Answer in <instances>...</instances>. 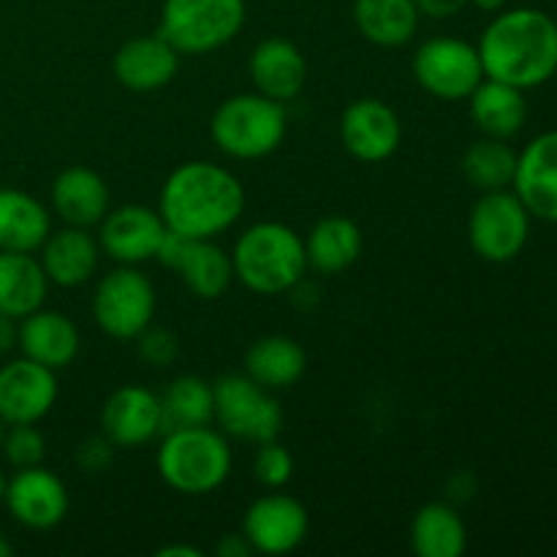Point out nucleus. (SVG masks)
<instances>
[{"label": "nucleus", "mask_w": 557, "mask_h": 557, "mask_svg": "<svg viewBox=\"0 0 557 557\" xmlns=\"http://www.w3.org/2000/svg\"><path fill=\"white\" fill-rule=\"evenodd\" d=\"M310 517L297 498L270 493L253 500L243 517V533L259 555H288L308 539Z\"/></svg>", "instance_id": "nucleus-13"}, {"label": "nucleus", "mask_w": 557, "mask_h": 557, "mask_svg": "<svg viewBox=\"0 0 557 557\" xmlns=\"http://www.w3.org/2000/svg\"><path fill=\"white\" fill-rule=\"evenodd\" d=\"M156 261L177 272L180 281L199 299H218L228 292L234 281L232 253L212 239H190L166 232Z\"/></svg>", "instance_id": "nucleus-11"}, {"label": "nucleus", "mask_w": 557, "mask_h": 557, "mask_svg": "<svg viewBox=\"0 0 557 557\" xmlns=\"http://www.w3.org/2000/svg\"><path fill=\"white\" fill-rule=\"evenodd\" d=\"M232 446L226 435L201 428H177L163 433L156 466L163 484L180 495H210L232 473Z\"/></svg>", "instance_id": "nucleus-4"}, {"label": "nucleus", "mask_w": 557, "mask_h": 557, "mask_svg": "<svg viewBox=\"0 0 557 557\" xmlns=\"http://www.w3.org/2000/svg\"><path fill=\"white\" fill-rule=\"evenodd\" d=\"M362 228L343 215L321 218L305 239L308 267L319 275H341L362 256Z\"/></svg>", "instance_id": "nucleus-26"}, {"label": "nucleus", "mask_w": 557, "mask_h": 557, "mask_svg": "<svg viewBox=\"0 0 557 557\" xmlns=\"http://www.w3.org/2000/svg\"><path fill=\"white\" fill-rule=\"evenodd\" d=\"M3 435H5V422L0 419V446H3Z\"/></svg>", "instance_id": "nucleus-44"}, {"label": "nucleus", "mask_w": 557, "mask_h": 557, "mask_svg": "<svg viewBox=\"0 0 557 557\" xmlns=\"http://www.w3.org/2000/svg\"><path fill=\"white\" fill-rule=\"evenodd\" d=\"M419 87L438 101H466L482 85L484 69L479 49L455 36L428 38L413 54Z\"/></svg>", "instance_id": "nucleus-10"}, {"label": "nucleus", "mask_w": 557, "mask_h": 557, "mask_svg": "<svg viewBox=\"0 0 557 557\" xmlns=\"http://www.w3.org/2000/svg\"><path fill=\"white\" fill-rule=\"evenodd\" d=\"M11 517L30 531H49L69 515V490L63 479L41 466L20 468L3 495Z\"/></svg>", "instance_id": "nucleus-16"}, {"label": "nucleus", "mask_w": 557, "mask_h": 557, "mask_svg": "<svg viewBox=\"0 0 557 557\" xmlns=\"http://www.w3.org/2000/svg\"><path fill=\"white\" fill-rule=\"evenodd\" d=\"M22 357L44 364L49 370L69 368L82 348L79 330L74 321L60 310H33L30 315L20 319V341Z\"/></svg>", "instance_id": "nucleus-21"}, {"label": "nucleus", "mask_w": 557, "mask_h": 557, "mask_svg": "<svg viewBox=\"0 0 557 557\" xmlns=\"http://www.w3.org/2000/svg\"><path fill=\"white\" fill-rule=\"evenodd\" d=\"M245 16V0H163L158 36L180 54H207L234 41Z\"/></svg>", "instance_id": "nucleus-6"}, {"label": "nucleus", "mask_w": 557, "mask_h": 557, "mask_svg": "<svg viewBox=\"0 0 557 557\" xmlns=\"http://www.w3.org/2000/svg\"><path fill=\"white\" fill-rule=\"evenodd\" d=\"M515 172L517 152L506 145V139L482 136L462 156V174L482 194L509 188L515 183Z\"/></svg>", "instance_id": "nucleus-32"}, {"label": "nucleus", "mask_w": 557, "mask_h": 557, "mask_svg": "<svg viewBox=\"0 0 557 557\" xmlns=\"http://www.w3.org/2000/svg\"><path fill=\"white\" fill-rule=\"evenodd\" d=\"M419 14L413 0H354L357 30L375 47H403L417 36Z\"/></svg>", "instance_id": "nucleus-29"}, {"label": "nucleus", "mask_w": 557, "mask_h": 557, "mask_svg": "<svg viewBox=\"0 0 557 557\" xmlns=\"http://www.w3.org/2000/svg\"><path fill=\"white\" fill-rule=\"evenodd\" d=\"M14 555V547H11V542L5 539V533H0V557H11Z\"/></svg>", "instance_id": "nucleus-42"}, {"label": "nucleus", "mask_w": 557, "mask_h": 557, "mask_svg": "<svg viewBox=\"0 0 557 557\" xmlns=\"http://www.w3.org/2000/svg\"><path fill=\"white\" fill-rule=\"evenodd\" d=\"M308 370V354L294 337L267 335L245 354V373L267 389H288Z\"/></svg>", "instance_id": "nucleus-28"}, {"label": "nucleus", "mask_w": 557, "mask_h": 557, "mask_svg": "<svg viewBox=\"0 0 557 557\" xmlns=\"http://www.w3.org/2000/svg\"><path fill=\"white\" fill-rule=\"evenodd\" d=\"M234 277L261 297L294 292L308 272L305 239L292 226L261 221L245 228L234 243Z\"/></svg>", "instance_id": "nucleus-3"}, {"label": "nucleus", "mask_w": 557, "mask_h": 557, "mask_svg": "<svg viewBox=\"0 0 557 557\" xmlns=\"http://www.w3.org/2000/svg\"><path fill=\"white\" fill-rule=\"evenodd\" d=\"M98 226H101L98 228V245H101L103 253L117 264L131 267L156 259L169 232L161 212L145 205L114 207L103 215Z\"/></svg>", "instance_id": "nucleus-12"}, {"label": "nucleus", "mask_w": 557, "mask_h": 557, "mask_svg": "<svg viewBox=\"0 0 557 557\" xmlns=\"http://www.w3.org/2000/svg\"><path fill=\"white\" fill-rule=\"evenodd\" d=\"M0 451L20 471V468L41 466L47 444H44V435L38 433L36 424H9Z\"/></svg>", "instance_id": "nucleus-34"}, {"label": "nucleus", "mask_w": 557, "mask_h": 557, "mask_svg": "<svg viewBox=\"0 0 557 557\" xmlns=\"http://www.w3.org/2000/svg\"><path fill=\"white\" fill-rule=\"evenodd\" d=\"M419 14L430 16V20H449L457 16L468 5V0H413Z\"/></svg>", "instance_id": "nucleus-37"}, {"label": "nucleus", "mask_w": 557, "mask_h": 557, "mask_svg": "<svg viewBox=\"0 0 557 557\" xmlns=\"http://www.w3.org/2000/svg\"><path fill=\"white\" fill-rule=\"evenodd\" d=\"M101 430L120 449L150 444L156 435H163L161 397L139 384L120 386L103 403Z\"/></svg>", "instance_id": "nucleus-17"}, {"label": "nucleus", "mask_w": 557, "mask_h": 557, "mask_svg": "<svg viewBox=\"0 0 557 557\" xmlns=\"http://www.w3.org/2000/svg\"><path fill=\"white\" fill-rule=\"evenodd\" d=\"M476 49L487 79L531 90L557 71V22L539 9L498 11Z\"/></svg>", "instance_id": "nucleus-2"}, {"label": "nucleus", "mask_w": 557, "mask_h": 557, "mask_svg": "<svg viewBox=\"0 0 557 557\" xmlns=\"http://www.w3.org/2000/svg\"><path fill=\"white\" fill-rule=\"evenodd\" d=\"M158 212L169 232L215 239L243 218L245 188L237 174L212 161L180 163L163 183Z\"/></svg>", "instance_id": "nucleus-1"}, {"label": "nucleus", "mask_w": 557, "mask_h": 557, "mask_svg": "<svg viewBox=\"0 0 557 557\" xmlns=\"http://www.w3.org/2000/svg\"><path fill=\"white\" fill-rule=\"evenodd\" d=\"M215 553L221 557H248L253 555V547H250V542L245 539V533H226V536H221V542H218Z\"/></svg>", "instance_id": "nucleus-38"}, {"label": "nucleus", "mask_w": 557, "mask_h": 557, "mask_svg": "<svg viewBox=\"0 0 557 557\" xmlns=\"http://www.w3.org/2000/svg\"><path fill=\"white\" fill-rule=\"evenodd\" d=\"M136 343H139L141 359L150 362L152 368H169L180 354L177 337L166 330H152V326H147V330L136 337Z\"/></svg>", "instance_id": "nucleus-35"}, {"label": "nucleus", "mask_w": 557, "mask_h": 557, "mask_svg": "<svg viewBox=\"0 0 557 557\" xmlns=\"http://www.w3.org/2000/svg\"><path fill=\"white\" fill-rule=\"evenodd\" d=\"M38 261H41L49 283L60 288H76L98 272L101 245L87 228L65 226L60 232H49Z\"/></svg>", "instance_id": "nucleus-22"}, {"label": "nucleus", "mask_w": 557, "mask_h": 557, "mask_svg": "<svg viewBox=\"0 0 557 557\" xmlns=\"http://www.w3.org/2000/svg\"><path fill=\"white\" fill-rule=\"evenodd\" d=\"M341 139L357 161L381 163L400 147L403 123L389 103L379 98H357L343 109Z\"/></svg>", "instance_id": "nucleus-15"}, {"label": "nucleus", "mask_w": 557, "mask_h": 557, "mask_svg": "<svg viewBox=\"0 0 557 557\" xmlns=\"http://www.w3.org/2000/svg\"><path fill=\"white\" fill-rule=\"evenodd\" d=\"M52 210L65 226H98L109 212L107 183L87 166L65 169L52 183Z\"/></svg>", "instance_id": "nucleus-23"}, {"label": "nucleus", "mask_w": 557, "mask_h": 557, "mask_svg": "<svg viewBox=\"0 0 557 557\" xmlns=\"http://www.w3.org/2000/svg\"><path fill=\"white\" fill-rule=\"evenodd\" d=\"M471 117L484 136L506 139L517 136L528 120V103L520 87L506 85V82L487 79L471 92Z\"/></svg>", "instance_id": "nucleus-27"}, {"label": "nucleus", "mask_w": 557, "mask_h": 557, "mask_svg": "<svg viewBox=\"0 0 557 557\" xmlns=\"http://www.w3.org/2000/svg\"><path fill=\"white\" fill-rule=\"evenodd\" d=\"M158 557H201L199 547H194V544H166V547H161L156 553Z\"/></svg>", "instance_id": "nucleus-40"}, {"label": "nucleus", "mask_w": 557, "mask_h": 557, "mask_svg": "<svg viewBox=\"0 0 557 557\" xmlns=\"http://www.w3.org/2000/svg\"><path fill=\"white\" fill-rule=\"evenodd\" d=\"M288 117L281 101L261 92H239L226 98L210 120L212 141L234 161H259L272 156L286 139Z\"/></svg>", "instance_id": "nucleus-5"}, {"label": "nucleus", "mask_w": 557, "mask_h": 557, "mask_svg": "<svg viewBox=\"0 0 557 557\" xmlns=\"http://www.w3.org/2000/svg\"><path fill=\"white\" fill-rule=\"evenodd\" d=\"M47 292L49 277L36 256L0 250V313L16 321L25 319L44 308Z\"/></svg>", "instance_id": "nucleus-24"}, {"label": "nucleus", "mask_w": 557, "mask_h": 557, "mask_svg": "<svg viewBox=\"0 0 557 557\" xmlns=\"http://www.w3.org/2000/svg\"><path fill=\"white\" fill-rule=\"evenodd\" d=\"M5 484H9V479H5L3 471H0V500H3V495H5Z\"/></svg>", "instance_id": "nucleus-43"}, {"label": "nucleus", "mask_w": 557, "mask_h": 557, "mask_svg": "<svg viewBox=\"0 0 557 557\" xmlns=\"http://www.w3.org/2000/svg\"><path fill=\"white\" fill-rule=\"evenodd\" d=\"M515 194L531 218L557 223V131L536 136L517 156Z\"/></svg>", "instance_id": "nucleus-18"}, {"label": "nucleus", "mask_w": 557, "mask_h": 557, "mask_svg": "<svg viewBox=\"0 0 557 557\" xmlns=\"http://www.w3.org/2000/svg\"><path fill=\"white\" fill-rule=\"evenodd\" d=\"M114 460V444L107 435H98V438H87L85 444H79L76 449V466L87 473H101L112 466Z\"/></svg>", "instance_id": "nucleus-36"}, {"label": "nucleus", "mask_w": 557, "mask_h": 557, "mask_svg": "<svg viewBox=\"0 0 557 557\" xmlns=\"http://www.w3.org/2000/svg\"><path fill=\"white\" fill-rule=\"evenodd\" d=\"M92 319L112 341H136L156 319V288L141 270L120 264L98 281Z\"/></svg>", "instance_id": "nucleus-8"}, {"label": "nucleus", "mask_w": 557, "mask_h": 557, "mask_svg": "<svg viewBox=\"0 0 557 557\" xmlns=\"http://www.w3.org/2000/svg\"><path fill=\"white\" fill-rule=\"evenodd\" d=\"M215 422L223 435L248 444L275 441L283 430V408L272 389L248 373H228L212 384Z\"/></svg>", "instance_id": "nucleus-7"}, {"label": "nucleus", "mask_w": 557, "mask_h": 557, "mask_svg": "<svg viewBox=\"0 0 557 557\" xmlns=\"http://www.w3.org/2000/svg\"><path fill=\"white\" fill-rule=\"evenodd\" d=\"M253 476L267 490L286 487L294 476V455L277 441H264L256 451Z\"/></svg>", "instance_id": "nucleus-33"}, {"label": "nucleus", "mask_w": 557, "mask_h": 557, "mask_svg": "<svg viewBox=\"0 0 557 557\" xmlns=\"http://www.w3.org/2000/svg\"><path fill=\"white\" fill-rule=\"evenodd\" d=\"M180 52L156 33L125 41L112 60L114 79L134 92H152L177 76Z\"/></svg>", "instance_id": "nucleus-20"}, {"label": "nucleus", "mask_w": 557, "mask_h": 557, "mask_svg": "<svg viewBox=\"0 0 557 557\" xmlns=\"http://www.w3.org/2000/svg\"><path fill=\"white\" fill-rule=\"evenodd\" d=\"M248 74L256 92L272 98V101L288 103L302 92L305 79H308V63L297 44L275 36L256 44L248 58Z\"/></svg>", "instance_id": "nucleus-19"}, {"label": "nucleus", "mask_w": 557, "mask_h": 557, "mask_svg": "<svg viewBox=\"0 0 557 557\" xmlns=\"http://www.w3.org/2000/svg\"><path fill=\"white\" fill-rule=\"evenodd\" d=\"M163 406V433L177 428H201L215 419V395L210 381L199 375H180L169 384Z\"/></svg>", "instance_id": "nucleus-31"}, {"label": "nucleus", "mask_w": 557, "mask_h": 557, "mask_svg": "<svg viewBox=\"0 0 557 557\" xmlns=\"http://www.w3.org/2000/svg\"><path fill=\"white\" fill-rule=\"evenodd\" d=\"M468 3L476 5L479 11H487V14H498V11H504L506 0H468Z\"/></svg>", "instance_id": "nucleus-41"}, {"label": "nucleus", "mask_w": 557, "mask_h": 557, "mask_svg": "<svg viewBox=\"0 0 557 557\" xmlns=\"http://www.w3.org/2000/svg\"><path fill=\"white\" fill-rule=\"evenodd\" d=\"M411 547L419 557H460L468 547V531L451 504H424L411 520Z\"/></svg>", "instance_id": "nucleus-30"}, {"label": "nucleus", "mask_w": 557, "mask_h": 557, "mask_svg": "<svg viewBox=\"0 0 557 557\" xmlns=\"http://www.w3.org/2000/svg\"><path fill=\"white\" fill-rule=\"evenodd\" d=\"M16 341H20V324L11 315L0 313V357L14 351Z\"/></svg>", "instance_id": "nucleus-39"}, {"label": "nucleus", "mask_w": 557, "mask_h": 557, "mask_svg": "<svg viewBox=\"0 0 557 557\" xmlns=\"http://www.w3.org/2000/svg\"><path fill=\"white\" fill-rule=\"evenodd\" d=\"M52 232L49 210L20 188H0V250L36 253Z\"/></svg>", "instance_id": "nucleus-25"}, {"label": "nucleus", "mask_w": 557, "mask_h": 557, "mask_svg": "<svg viewBox=\"0 0 557 557\" xmlns=\"http://www.w3.org/2000/svg\"><path fill=\"white\" fill-rule=\"evenodd\" d=\"M58 403L54 370L33 359H11L0 368V419L5 424H36Z\"/></svg>", "instance_id": "nucleus-14"}, {"label": "nucleus", "mask_w": 557, "mask_h": 557, "mask_svg": "<svg viewBox=\"0 0 557 557\" xmlns=\"http://www.w3.org/2000/svg\"><path fill=\"white\" fill-rule=\"evenodd\" d=\"M531 237V212L520 196L509 190H490L471 207L468 239L479 259L490 264H506L517 259Z\"/></svg>", "instance_id": "nucleus-9"}]
</instances>
